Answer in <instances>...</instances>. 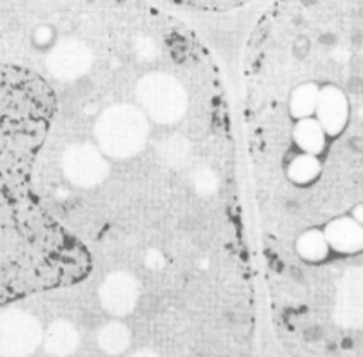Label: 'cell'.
Wrapping results in <instances>:
<instances>
[{
	"label": "cell",
	"mask_w": 363,
	"mask_h": 357,
	"mask_svg": "<svg viewBox=\"0 0 363 357\" xmlns=\"http://www.w3.org/2000/svg\"><path fill=\"white\" fill-rule=\"evenodd\" d=\"M294 33L252 31L245 129L262 212L327 223L362 207V28L291 18Z\"/></svg>",
	"instance_id": "cell-1"
},
{
	"label": "cell",
	"mask_w": 363,
	"mask_h": 357,
	"mask_svg": "<svg viewBox=\"0 0 363 357\" xmlns=\"http://www.w3.org/2000/svg\"><path fill=\"white\" fill-rule=\"evenodd\" d=\"M55 107L57 91L31 37L26 53L0 55V307L89 279L86 259L33 189Z\"/></svg>",
	"instance_id": "cell-2"
},
{
	"label": "cell",
	"mask_w": 363,
	"mask_h": 357,
	"mask_svg": "<svg viewBox=\"0 0 363 357\" xmlns=\"http://www.w3.org/2000/svg\"><path fill=\"white\" fill-rule=\"evenodd\" d=\"M42 337V324L33 314L17 308L0 314V357L31 356Z\"/></svg>",
	"instance_id": "cell-3"
},
{
	"label": "cell",
	"mask_w": 363,
	"mask_h": 357,
	"mask_svg": "<svg viewBox=\"0 0 363 357\" xmlns=\"http://www.w3.org/2000/svg\"><path fill=\"white\" fill-rule=\"evenodd\" d=\"M142 300V285L128 272H111L99 285L100 305L106 312L115 317H125L140 310Z\"/></svg>",
	"instance_id": "cell-4"
},
{
	"label": "cell",
	"mask_w": 363,
	"mask_h": 357,
	"mask_svg": "<svg viewBox=\"0 0 363 357\" xmlns=\"http://www.w3.org/2000/svg\"><path fill=\"white\" fill-rule=\"evenodd\" d=\"M42 341H44L48 353L55 357H66L77 352L82 339H80L79 329L73 323L66 319H58L50 324V329L44 334Z\"/></svg>",
	"instance_id": "cell-5"
},
{
	"label": "cell",
	"mask_w": 363,
	"mask_h": 357,
	"mask_svg": "<svg viewBox=\"0 0 363 357\" xmlns=\"http://www.w3.org/2000/svg\"><path fill=\"white\" fill-rule=\"evenodd\" d=\"M133 341V334L129 327L118 321H111V323L104 324L102 329L96 334V343L100 348L109 356H120L129 348Z\"/></svg>",
	"instance_id": "cell-6"
},
{
	"label": "cell",
	"mask_w": 363,
	"mask_h": 357,
	"mask_svg": "<svg viewBox=\"0 0 363 357\" xmlns=\"http://www.w3.org/2000/svg\"><path fill=\"white\" fill-rule=\"evenodd\" d=\"M133 357H160L157 352H153L151 348H142L136 353H133Z\"/></svg>",
	"instance_id": "cell-7"
}]
</instances>
